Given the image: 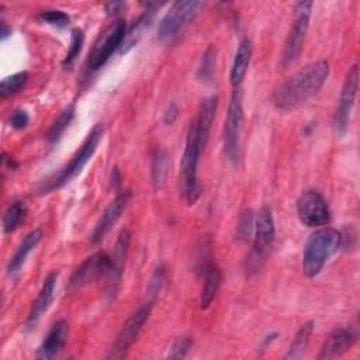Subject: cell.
Masks as SVG:
<instances>
[{"label": "cell", "mask_w": 360, "mask_h": 360, "mask_svg": "<svg viewBox=\"0 0 360 360\" xmlns=\"http://www.w3.org/2000/svg\"><path fill=\"white\" fill-rule=\"evenodd\" d=\"M329 62L325 59L305 65L276 89L273 94L274 105L283 111L300 107L321 90L329 76Z\"/></svg>", "instance_id": "cell-1"}, {"label": "cell", "mask_w": 360, "mask_h": 360, "mask_svg": "<svg viewBox=\"0 0 360 360\" xmlns=\"http://www.w3.org/2000/svg\"><path fill=\"white\" fill-rule=\"evenodd\" d=\"M104 135V127L103 124H96L91 131L89 132V135L86 136V139L83 141L82 146L77 149V152L72 156V159L69 160V163H66L63 167H60L58 172L52 173L49 177H46L45 180H42L38 187L37 191L39 194H46L51 193L53 190H58L63 186H66L68 183H70L76 176H79L82 173V170L84 169V166L89 163V160L93 158L94 152L97 150V146L100 143V141L103 139Z\"/></svg>", "instance_id": "cell-2"}, {"label": "cell", "mask_w": 360, "mask_h": 360, "mask_svg": "<svg viewBox=\"0 0 360 360\" xmlns=\"http://www.w3.org/2000/svg\"><path fill=\"white\" fill-rule=\"evenodd\" d=\"M342 235L335 228H321L309 235L302 252V273L312 278L340 249Z\"/></svg>", "instance_id": "cell-3"}, {"label": "cell", "mask_w": 360, "mask_h": 360, "mask_svg": "<svg viewBox=\"0 0 360 360\" xmlns=\"http://www.w3.org/2000/svg\"><path fill=\"white\" fill-rule=\"evenodd\" d=\"M202 149H204V145L200 141L197 127L194 121H191L187 131V136H186V146L181 156L180 173H179L181 195L188 205H193L200 197L197 169H198L200 153Z\"/></svg>", "instance_id": "cell-4"}, {"label": "cell", "mask_w": 360, "mask_h": 360, "mask_svg": "<svg viewBox=\"0 0 360 360\" xmlns=\"http://www.w3.org/2000/svg\"><path fill=\"white\" fill-rule=\"evenodd\" d=\"M204 4L195 0L174 1L166 11L158 27V39L163 44H172L183 30L195 18Z\"/></svg>", "instance_id": "cell-5"}, {"label": "cell", "mask_w": 360, "mask_h": 360, "mask_svg": "<svg viewBox=\"0 0 360 360\" xmlns=\"http://www.w3.org/2000/svg\"><path fill=\"white\" fill-rule=\"evenodd\" d=\"M253 233H255V242H253L250 255L248 257V269L250 271H255L262 266L276 236L274 218L270 207L263 205L257 211L255 218Z\"/></svg>", "instance_id": "cell-6"}, {"label": "cell", "mask_w": 360, "mask_h": 360, "mask_svg": "<svg viewBox=\"0 0 360 360\" xmlns=\"http://www.w3.org/2000/svg\"><path fill=\"white\" fill-rule=\"evenodd\" d=\"M127 34V24L124 20H115L110 24L96 41L91 52L89 53L86 69L89 73H93L103 68L112 53L121 48L124 37Z\"/></svg>", "instance_id": "cell-7"}, {"label": "cell", "mask_w": 360, "mask_h": 360, "mask_svg": "<svg viewBox=\"0 0 360 360\" xmlns=\"http://www.w3.org/2000/svg\"><path fill=\"white\" fill-rule=\"evenodd\" d=\"M243 122V105L240 87H233L231 101L228 105L226 121L224 127V152L228 160L233 165L239 160L240 152V131Z\"/></svg>", "instance_id": "cell-8"}, {"label": "cell", "mask_w": 360, "mask_h": 360, "mask_svg": "<svg viewBox=\"0 0 360 360\" xmlns=\"http://www.w3.org/2000/svg\"><path fill=\"white\" fill-rule=\"evenodd\" d=\"M357 86H359V68L357 65H353L346 73V77L339 94L338 105L333 114L332 127L338 136H343L349 129V122H350V115L354 105Z\"/></svg>", "instance_id": "cell-9"}, {"label": "cell", "mask_w": 360, "mask_h": 360, "mask_svg": "<svg viewBox=\"0 0 360 360\" xmlns=\"http://www.w3.org/2000/svg\"><path fill=\"white\" fill-rule=\"evenodd\" d=\"M112 269L111 256H108L105 252H97L84 259L80 266L75 269L72 273L66 288L69 291H76L101 277H108Z\"/></svg>", "instance_id": "cell-10"}, {"label": "cell", "mask_w": 360, "mask_h": 360, "mask_svg": "<svg viewBox=\"0 0 360 360\" xmlns=\"http://www.w3.org/2000/svg\"><path fill=\"white\" fill-rule=\"evenodd\" d=\"M314 3L312 1H300L295 4V20L291 25V30L288 32L283 56H281V65L287 66L291 62H294L304 45L305 35L309 27V17Z\"/></svg>", "instance_id": "cell-11"}, {"label": "cell", "mask_w": 360, "mask_h": 360, "mask_svg": "<svg viewBox=\"0 0 360 360\" xmlns=\"http://www.w3.org/2000/svg\"><path fill=\"white\" fill-rule=\"evenodd\" d=\"M152 305L150 302H145L142 304L128 319L127 322L122 325V328L120 329L112 347L110 350V354L107 356L108 359H121L127 354L128 349L131 347V345L136 340L139 332L142 330L143 325L146 323V321L149 319L150 311H152Z\"/></svg>", "instance_id": "cell-12"}, {"label": "cell", "mask_w": 360, "mask_h": 360, "mask_svg": "<svg viewBox=\"0 0 360 360\" xmlns=\"http://www.w3.org/2000/svg\"><path fill=\"white\" fill-rule=\"evenodd\" d=\"M297 212L300 221L311 228L323 226L330 218L328 202L316 190H307L298 197Z\"/></svg>", "instance_id": "cell-13"}, {"label": "cell", "mask_w": 360, "mask_h": 360, "mask_svg": "<svg viewBox=\"0 0 360 360\" xmlns=\"http://www.w3.org/2000/svg\"><path fill=\"white\" fill-rule=\"evenodd\" d=\"M129 198H131V191L129 190L118 191L115 198L101 212V215H100V218H98V221H97V224H96V226H94V229L90 235L91 243H100L105 238V235L111 231V228L120 219V217L124 212Z\"/></svg>", "instance_id": "cell-14"}, {"label": "cell", "mask_w": 360, "mask_h": 360, "mask_svg": "<svg viewBox=\"0 0 360 360\" xmlns=\"http://www.w3.org/2000/svg\"><path fill=\"white\" fill-rule=\"evenodd\" d=\"M56 281H58V273H49L46 276V278L44 280V284L39 290V294L37 295L35 301L31 305V309L28 312V316L25 319L24 328L27 330L35 328V325L38 323V321L41 319V316L46 312V309L49 308V305L53 301L55 297V287H56Z\"/></svg>", "instance_id": "cell-15"}, {"label": "cell", "mask_w": 360, "mask_h": 360, "mask_svg": "<svg viewBox=\"0 0 360 360\" xmlns=\"http://www.w3.org/2000/svg\"><path fill=\"white\" fill-rule=\"evenodd\" d=\"M68 335L69 325L65 319H60L56 323H53L37 349V359L51 360L58 357L66 345Z\"/></svg>", "instance_id": "cell-16"}, {"label": "cell", "mask_w": 360, "mask_h": 360, "mask_svg": "<svg viewBox=\"0 0 360 360\" xmlns=\"http://www.w3.org/2000/svg\"><path fill=\"white\" fill-rule=\"evenodd\" d=\"M357 340V333L353 328L339 326L332 330V333L328 336L323 347L321 349V353L318 354L319 360L325 359H333L338 357L347 350L353 347V345Z\"/></svg>", "instance_id": "cell-17"}, {"label": "cell", "mask_w": 360, "mask_h": 360, "mask_svg": "<svg viewBox=\"0 0 360 360\" xmlns=\"http://www.w3.org/2000/svg\"><path fill=\"white\" fill-rule=\"evenodd\" d=\"M129 243H131V233L128 229H122L117 238L115 242V248H114V253L111 256V262H112V269L110 276L107 277V292L108 294H115L120 280H121V274L125 266V259L129 250Z\"/></svg>", "instance_id": "cell-18"}, {"label": "cell", "mask_w": 360, "mask_h": 360, "mask_svg": "<svg viewBox=\"0 0 360 360\" xmlns=\"http://www.w3.org/2000/svg\"><path fill=\"white\" fill-rule=\"evenodd\" d=\"M201 276H202V288L200 294V308L207 309L212 304L219 290L222 277H221L219 267L212 260L204 262V264L201 266Z\"/></svg>", "instance_id": "cell-19"}, {"label": "cell", "mask_w": 360, "mask_h": 360, "mask_svg": "<svg viewBox=\"0 0 360 360\" xmlns=\"http://www.w3.org/2000/svg\"><path fill=\"white\" fill-rule=\"evenodd\" d=\"M156 7H159L158 3H148V4H145V10L142 11V14L134 21V24L129 28H127V34H125L122 45L120 48L121 53H127L134 46H136V44L141 41L143 32L150 25V21L153 18Z\"/></svg>", "instance_id": "cell-20"}, {"label": "cell", "mask_w": 360, "mask_h": 360, "mask_svg": "<svg viewBox=\"0 0 360 360\" xmlns=\"http://www.w3.org/2000/svg\"><path fill=\"white\" fill-rule=\"evenodd\" d=\"M44 233L39 228H35L32 231H30L24 238L20 242L18 248L15 249L14 255L10 257L8 260V264H7V271L11 277L17 276L21 270V267L24 266L25 260H27V256L32 252V249H35V246L41 242Z\"/></svg>", "instance_id": "cell-21"}, {"label": "cell", "mask_w": 360, "mask_h": 360, "mask_svg": "<svg viewBox=\"0 0 360 360\" xmlns=\"http://www.w3.org/2000/svg\"><path fill=\"white\" fill-rule=\"evenodd\" d=\"M217 108H218V96H210L201 101L198 114L193 120L197 127L200 141L204 146L210 138V132H211V127H212V122L215 118Z\"/></svg>", "instance_id": "cell-22"}, {"label": "cell", "mask_w": 360, "mask_h": 360, "mask_svg": "<svg viewBox=\"0 0 360 360\" xmlns=\"http://www.w3.org/2000/svg\"><path fill=\"white\" fill-rule=\"evenodd\" d=\"M252 51H253V46H252L250 39L243 38L236 48V52H235V56L232 60V66H231V72H229V79H231V83L233 87H238L242 83V80L248 72V68L250 65Z\"/></svg>", "instance_id": "cell-23"}, {"label": "cell", "mask_w": 360, "mask_h": 360, "mask_svg": "<svg viewBox=\"0 0 360 360\" xmlns=\"http://www.w3.org/2000/svg\"><path fill=\"white\" fill-rule=\"evenodd\" d=\"M170 166V156L169 153L162 149L156 148L152 153V162H150V181L155 190H160L165 183L169 173Z\"/></svg>", "instance_id": "cell-24"}, {"label": "cell", "mask_w": 360, "mask_h": 360, "mask_svg": "<svg viewBox=\"0 0 360 360\" xmlns=\"http://www.w3.org/2000/svg\"><path fill=\"white\" fill-rule=\"evenodd\" d=\"M312 332H314V322L312 321H308V322L302 323L300 326V329L297 330L295 336L292 338L284 357L285 359H300L308 347Z\"/></svg>", "instance_id": "cell-25"}, {"label": "cell", "mask_w": 360, "mask_h": 360, "mask_svg": "<svg viewBox=\"0 0 360 360\" xmlns=\"http://www.w3.org/2000/svg\"><path fill=\"white\" fill-rule=\"evenodd\" d=\"M28 212L27 204L24 201H13L3 214V231L4 233L14 232L25 219Z\"/></svg>", "instance_id": "cell-26"}, {"label": "cell", "mask_w": 360, "mask_h": 360, "mask_svg": "<svg viewBox=\"0 0 360 360\" xmlns=\"http://www.w3.org/2000/svg\"><path fill=\"white\" fill-rule=\"evenodd\" d=\"M217 70V48L214 45H208L204 51L200 66L197 69V79L204 84H211L215 79Z\"/></svg>", "instance_id": "cell-27"}, {"label": "cell", "mask_w": 360, "mask_h": 360, "mask_svg": "<svg viewBox=\"0 0 360 360\" xmlns=\"http://www.w3.org/2000/svg\"><path fill=\"white\" fill-rule=\"evenodd\" d=\"M75 111H76L75 104L70 103L69 105H66V107L60 111V114L58 115V118L52 122V125H51V128H49V131H48V134H46V139H48L51 143H55V142H58V141L60 139L62 134L65 132V129H66V128L69 127V124L72 122V120H73V117H75Z\"/></svg>", "instance_id": "cell-28"}, {"label": "cell", "mask_w": 360, "mask_h": 360, "mask_svg": "<svg viewBox=\"0 0 360 360\" xmlns=\"http://www.w3.org/2000/svg\"><path fill=\"white\" fill-rule=\"evenodd\" d=\"M28 79H30V76H28V72H25V70L4 77L0 83V97L7 98V97L21 91L27 86Z\"/></svg>", "instance_id": "cell-29"}, {"label": "cell", "mask_w": 360, "mask_h": 360, "mask_svg": "<svg viewBox=\"0 0 360 360\" xmlns=\"http://www.w3.org/2000/svg\"><path fill=\"white\" fill-rule=\"evenodd\" d=\"M84 44V32L82 28H73L70 32V45L68 48L66 56L62 62L63 66H69L73 63V60L77 58V55L80 53L82 48Z\"/></svg>", "instance_id": "cell-30"}, {"label": "cell", "mask_w": 360, "mask_h": 360, "mask_svg": "<svg viewBox=\"0 0 360 360\" xmlns=\"http://www.w3.org/2000/svg\"><path fill=\"white\" fill-rule=\"evenodd\" d=\"M165 278H166V270L163 266H158L152 276H150V280L148 283V288H146V297H148V301L146 302H150L153 304L162 290V285L165 283Z\"/></svg>", "instance_id": "cell-31"}, {"label": "cell", "mask_w": 360, "mask_h": 360, "mask_svg": "<svg viewBox=\"0 0 360 360\" xmlns=\"http://www.w3.org/2000/svg\"><path fill=\"white\" fill-rule=\"evenodd\" d=\"M38 20L56 28H65L70 22V17L60 10H42L38 14Z\"/></svg>", "instance_id": "cell-32"}, {"label": "cell", "mask_w": 360, "mask_h": 360, "mask_svg": "<svg viewBox=\"0 0 360 360\" xmlns=\"http://www.w3.org/2000/svg\"><path fill=\"white\" fill-rule=\"evenodd\" d=\"M255 228V219H253V212L252 210L246 208L240 212L239 219H238V225H236V235L238 239L240 240H248L252 236Z\"/></svg>", "instance_id": "cell-33"}, {"label": "cell", "mask_w": 360, "mask_h": 360, "mask_svg": "<svg viewBox=\"0 0 360 360\" xmlns=\"http://www.w3.org/2000/svg\"><path fill=\"white\" fill-rule=\"evenodd\" d=\"M191 338L190 336H180L177 338L173 345L170 346V350L167 353V359H183L188 353L191 347Z\"/></svg>", "instance_id": "cell-34"}, {"label": "cell", "mask_w": 360, "mask_h": 360, "mask_svg": "<svg viewBox=\"0 0 360 360\" xmlns=\"http://www.w3.org/2000/svg\"><path fill=\"white\" fill-rule=\"evenodd\" d=\"M30 122V115L24 110H14L10 115V125L14 129H22L28 125Z\"/></svg>", "instance_id": "cell-35"}, {"label": "cell", "mask_w": 360, "mask_h": 360, "mask_svg": "<svg viewBox=\"0 0 360 360\" xmlns=\"http://www.w3.org/2000/svg\"><path fill=\"white\" fill-rule=\"evenodd\" d=\"M177 117H179V107H177L176 103L172 101V103L166 107L162 120H163V122H165L166 125H172V124L177 120Z\"/></svg>", "instance_id": "cell-36"}, {"label": "cell", "mask_w": 360, "mask_h": 360, "mask_svg": "<svg viewBox=\"0 0 360 360\" xmlns=\"http://www.w3.org/2000/svg\"><path fill=\"white\" fill-rule=\"evenodd\" d=\"M124 7H125V3H124V1H110V3L105 4V11H107V14H110V15H115V14H118Z\"/></svg>", "instance_id": "cell-37"}, {"label": "cell", "mask_w": 360, "mask_h": 360, "mask_svg": "<svg viewBox=\"0 0 360 360\" xmlns=\"http://www.w3.org/2000/svg\"><path fill=\"white\" fill-rule=\"evenodd\" d=\"M111 184L114 188H118L121 184V173L117 167H114L111 172Z\"/></svg>", "instance_id": "cell-38"}, {"label": "cell", "mask_w": 360, "mask_h": 360, "mask_svg": "<svg viewBox=\"0 0 360 360\" xmlns=\"http://www.w3.org/2000/svg\"><path fill=\"white\" fill-rule=\"evenodd\" d=\"M1 162H3V166H8L10 169H14L17 167V163L10 158L7 156V153H3V158H1Z\"/></svg>", "instance_id": "cell-39"}, {"label": "cell", "mask_w": 360, "mask_h": 360, "mask_svg": "<svg viewBox=\"0 0 360 360\" xmlns=\"http://www.w3.org/2000/svg\"><path fill=\"white\" fill-rule=\"evenodd\" d=\"M11 34V28L7 27L6 21H1V39H6Z\"/></svg>", "instance_id": "cell-40"}]
</instances>
